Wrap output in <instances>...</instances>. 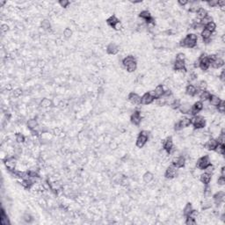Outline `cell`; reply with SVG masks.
<instances>
[{"mask_svg": "<svg viewBox=\"0 0 225 225\" xmlns=\"http://www.w3.org/2000/svg\"><path fill=\"white\" fill-rule=\"evenodd\" d=\"M119 21H120L119 19H118L115 15H112V16H110V17L107 19V20H106L107 24H108L110 27H114L115 26V24H117Z\"/></svg>", "mask_w": 225, "mask_h": 225, "instance_id": "cell-28", "label": "cell"}, {"mask_svg": "<svg viewBox=\"0 0 225 225\" xmlns=\"http://www.w3.org/2000/svg\"><path fill=\"white\" fill-rule=\"evenodd\" d=\"M196 93H197V88H196L193 84H190L187 85V87H186V93H187L189 97H193V96H195Z\"/></svg>", "mask_w": 225, "mask_h": 225, "instance_id": "cell-18", "label": "cell"}, {"mask_svg": "<svg viewBox=\"0 0 225 225\" xmlns=\"http://www.w3.org/2000/svg\"><path fill=\"white\" fill-rule=\"evenodd\" d=\"M193 67H194V68H200V61H199V59H197V60L194 61V62H193Z\"/></svg>", "mask_w": 225, "mask_h": 225, "instance_id": "cell-53", "label": "cell"}, {"mask_svg": "<svg viewBox=\"0 0 225 225\" xmlns=\"http://www.w3.org/2000/svg\"><path fill=\"white\" fill-rule=\"evenodd\" d=\"M153 179H154V175H153V173L150 172V171H146V172L143 174V182L146 183V184L151 183V182L153 181Z\"/></svg>", "mask_w": 225, "mask_h": 225, "instance_id": "cell-24", "label": "cell"}, {"mask_svg": "<svg viewBox=\"0 0 225 225\" xmlns=\"http://www.w3.org/2000/svg\"><path fill=\"white\" fill-rule=\"evenodd\" d=\"M173 69L176 71H180L183 72L187 71L186 69V61H178V60H175L174 63H173Z\"/></svg>", "mask_w": 225, "mask_h": 225, "instance_id": "cell-9", "label": "cell"}, {"mask_svg": "<svg viewBox=\"0 0 225 225\" xmlns=\"http://www.w3.org/2000/svg\"><path fill=\"white\" fill-rule=\"evenodd\" d=\"M217 144H218V143H217L216 138L210 137V138L204 143V148L207 149V150H215V149L216 148Z\"/></svg>", "mask_w": 225, "mask_h": 225, "instance_id": "cell-11", "label": "cell"}, {"mask_svg": "<svg viewBox=\"0 0 225 225\" xmlns=\"http://www.w3.org/2000/svg\"><path fill=\"white\" fill-rule=\"evenodd\" d=\"M139 17H140L142 19H143V20L145 21V23H147V22L152 18L150 12L148 10H143V11H142V12L139 13Z\"/></svg>", "mask_w": 225, "mask_h": 225, "instance_id": "cell-25", "label": "cell"}, {"mask_svg": "<svg viewBox=\"0 0 225 225\" xmlns=\"http://www.w3.org/2000/svg\"><path fill=\"white\" fill-rule=\"evenodd\" d=\"M187 218H186V222H185V223L187 224V225H195L196 224V219H194V218H193V217H191V216H186Z\"/></svg>", "mask_w": 225, "mask_h": 225, "instance_id": "cell-41", "label": "cell"}, {"mask_svg": "<svg viewBox=\"0 0 225 225\" xmlns=\"http://www.w3.org/2000/svg\"><path fill=\"white\" fill-rule=\"evenodd\" d=\"M40 107L42 108H49L53 106V101L50 99H48V98H44L40 100Z\"/></svg>", "mask_w": 225, "mask_h": 225, "instance_id": "cell-22", "label": "cell"}, {"mask_svg": "<svg viewBox=\"0 0 225 225\" xmlns=\"http://www.w3.org/2000/svg\"><path fill=\"white\" fill-rule=\"evenodd\" d=\"M73 34V31L71 28L70 27H66L64 30H63V37L65 39H70Z\"/></svg>", "mask_w": 225, "mask_h": 225, "instance_id": "cell-37", "label": "cell"}, {"mask_svg": "<svg viewBox=\"0 0 225 225\" xmlns=\"http://www.w3.org/2000/svg\"><path fill=\"white\" fill-rule=\"evenodd\" d=\"M0 223H1L2 225H8V224L11 223L10 220H9V217H8V215L5 213L4 209H2L1 215H0Z\"/></svg>", "mask_w": 225, "mask_h": 225, "instance_id": "cell-20", "label": "cell"}, {"mask_svg": "<svg viewBox=\"0 0 225 225\" xmlns=\"http://www.w3.org/2000/svg\"><path fill=\"white\" fill-rule=\"evenodd\" d=\"M191 108H192V105L189 102H183L180 104V106H179L178 110L183 115H187V114L189 115Z\"/></svg>", "mask_w": 225, "mask_h": 225, "instance_id": "cell-12", "label": "cell"}, {"mask_svg": "<svg viewBox=\"0 0 225 225\" xmlns=\"http://www.w3.org/2000/svg\"><path fill=\"white\" fill-rule=\"evenodd\" d=\"M123 28V27H122V24H121V22H118L117 24H115V26L114 27V29L115 30H116V31H121V29Z\"/></svg>", "mask_w": 225, "mask_h": 225, "instance_id": "cell-50", "label": "cell"}, {"mask_svg": "<svg viewBox=\"0 0 225 225\" xmlns=\"http://www.w3.org/2000/svg\"><path fill=\"white\" fill-rule=\"evenodd\" d=\"M128 99L132 105L134 106L141 105V97L136 93H130L128 96Z\"/></svg>", "mask_w": 225, "mask_h": 225, "instance_id": "cell-7", "label": "cell"}, {"mask_svg": "<svg viewBox=\"0 0 225 225\" xmlns=\"http://www.w3.org/2000/svg\"><path fill=\"white\" fill-rule=\"evenodd\" d=\"M137 62L136 57L133 56H126V57L122 60V64H123L124 67H127L128 64H130V63H132V62Z\"/></svg>", "mask_w": 225, "mask_h": 225, "instance_id": "cell-29", "label": "cell"}, {"mask_svg": "<svg viewBox=\"0 0 225 225\" xmlns=\"http://www.w3.org/2000/svg\"><path fill=\"white\" fill-rule=\"evenodd\" d=\"M220 176L225 178V167H224V166H222V168H221V171H220Z\"/></svg>", "mask_w": 225, "mask_h": 225, "instance_id": "cell-52", "label": "cell"}, {"mask_svg": "<svg viewBox=\"0 0 225 225\" xmlns=\"http://www.w3.org/2000/svg\"><path fill=\"white\" fill-rule=\"evenodd\" d=\"M4 164H5L6 169L9 171H12L16 170V168H17V165H18L17 157H15L14 156H8V157H6V158L5 159Z\"/></svg>", "mask_w": 225, "mask_h": 225, "instance_id": "cell-4", "label": "cell"}, {"mask_svg": "<svg viewBox=\"0 0 225 225\" xmlns=\"http://www.w3.org/2000/svg\"><path fill=\"white\" fill-rule=\"evenodd\" d=\"M178 123L182 129H184L186 128H188L191 125V119L188 117H183L178 121Z\"/></svg>", "mask_w": 225, "mask_h": 225, "instance_id": "cell-19", "label": "cell"}, {"mask_svg": "<svg viewBox=\"0 0 225 225\" xmlns=\"http://www.w3.org/2000/svg\"><path fill=\"white\" fill-rule=\"evenodd\" d=\"M209 101L210 106H214V107H216V106L221 103L222 99H220L219 96H216V95H215V94H211V96H210Z\"/></svg>", "mask_w": 225, "mask_h": 225, "instance_id": "cell-21", "label": "cell"}, {"mask_svg": "<svg viewBox=\"0 0 225 225\" xmlns=\"http://www.w3.org/2000/svg\"><path fill=\"white\" fill-rule=\"evenodd\" d=\"M163 147H164V150H165L170 155L171 152L173 150V147H174V143H173L172 138L171 137L166 138V140L163 143Z\"/></svg>", "mask_w": 225, "mask_h": 225, "instance_id": "cell-8", "label": "cell"}, {"mask_svg": "<svg viewBox=\"0 0 225 225\" xmlns=\"http://www.w3.org/2000/svg\"><path fill=\"white\" fill-rule=\"evenodd\" d=\"M216 184H217V186H218V187H223V186L225 185V178H224V177H222V176H220V177L217 178V180H216Z\"/></svg>", "mask_w": 225, "mask_h": 225, "instance_id": "cell-43", "label": "cell"}, {"mask_svg": "<svg viewBox=\"0 0 225 225\" xmlns=\"http://www.w3.org/2000/svg\"><path fill=\"white\" fill-rule=\"evenodd\" d=\"M178 5H180L181 7H184L185 5H188L189 2L187 1V0H179V1H178Z\"/></svg>", "mask_w": 225, "mask_h": 225, "instance_id": "cell-51", "label": "cell"}, {"mask_svg": "<svg viewBox=\"0 0 225 225\" xmlns=\"http://www.w3.org/2000/svg\"><path fill=\"white\" fill-rule=\"evenodd\" d=\"M154 100H155V99H154L149 93H144V94L141 97V104H142V105H150V104H151Z\"/></svg>", "mask_w": 225, "mask_h": 225, "instance_id": "cell-14", "label": "cell"}, {"mask_svg": "<svg viewBox=\"0 0 225 225\" xmlns=\"http://www.w3.org/2000/svg\"><path fill=\"white\" fill-rule=\"evenodd\" d=\"M15 141L18 144H21V143H25L26 142V137L24 136L23 133L19 132L15 134Z\"/></svg>", "mask_w": 225, "mask_h": 225, "instance_id": "cell-26", "label": "cell"}, {"mask_svg": "<svg viewBox=\"0 0 225 225\" xmlns=\"http://www.w3.org/2000/svg\"><path fill=\"white\" fill-rule=\"evenodd\" d=\"M126 68V70L128 71V72H134V71H137V62H132V63H130V64H128L127 67H125Z\"/></svg>", "mask_w": 225, "mask_h": 225, "instance_id": "cell-34", "label": "cell"}, {"mask_svg": "<svg viewBox=\"0 0 225 225\" xmlns=\"http://www.w3.org/2000/svg\"><path fill=\"white\" fill-rule=\"evenodd\" d=\"M190 119H191V125L193 126L194 129L204 128V127L206 125V120L203 116L195 115V116H193Z\"/></svg>", "mask_w": 225, "mask_h": 225, "instance_id": "cell-2", "label": "cell"}, {"mask_svg": "<svg viewBox=\"0 0 225 225\" xmlns=\"http://www.w3.org/2000/svg\"><path fill=\"white\" fill-rule=\"evenodd\" d=\"M9 28H10V27L7 24H2V26H1V32H2V34L7 33L9 31Z\"/></svg>", "mask_w": 225, "mask_h": 225, "instance_id": "cell-47", "label": "cell"}, {"mask_svg": "<svg viewBox=\"0 0 225 225\" xmlns=\"http://www.w3.org/2000/svg\"><path fill=\"white\" fill-rule=\"evenodd\" d=\"M178 174V168L171 164V165L168 166L165 172V176L166 178L168 179H172L173 178H175Z\"/></svg>", "mask_w": 225, "mask_h": 225, "instance_id": "cell-5", "label": "cell"}, {"mask_svg": "<svg viewBox=\"0 0 225 225\" xmlns=\"http://www.w3.org/2000/svg\"><path fill=\"white\" fill-rule=\"evenodd\" d=\"M217 3L218 1H216V0H210V1H208L206 2V4L209 5V7H216L217 6Z\"/></svg>", "mask_w": 225, "mask_h": 225, "instance_id": "cell-44", "label": "cell"}, {"mask_svg": "<svg viewBox=\"0 0 225 225\" xmlns=\"http://www.w3.org/2000/svg\"><path fill=\"white\" fill-rule=\"evenodd\" d=\"M215 152L217 154V155H220V156H222L224 155V152H225V148H224V144H217L216 148L215 149Z\"/></svg>", "mask_w": 225, "mask_h": 225, "instance_id": "cell-33", "label": "cell"}, {"mask_svg": "<svg viewBox=\"0 0 225 225\" xmlns=\"http://www.w3.org/2000/svg\"><path fill=\"white\" fill-rule=\"evenodd\" d=\"M211 207H212V203L208 200H204L203 202H202V204H201V208H202V209H204V210H208V209H211Z\"/></svg>", "mask_w": 225, "mask_h": 225, "instance_id": "cell-39", "label": "cell"}, {"mask_svg": "<svg viewBox=\"0 0 225 225\" xmlns=\"http://www.w3.org/2000/svg\"><path fill=\"white\" fill-rule=\"evenodd\" d=\"M40 26H41V28L43 30H49L51 28V23L50 21L47 19H43L41 22H40Z\"/></svg>", "mask_w": 225, "mask_h": 225, "instance_id": "cell-30", "label": "cell"}, {"mask_svg": "<svg viewBox=\"0 0 225 225\" xmlns=\"http://www.w3.org/2000/svg\"><path fill=\"white\" fill-rule=\"evenodd\" d=\"M200 182L203 184V185H209L211 179H212V176L211 174H209L207 172H204V173H201L199 177Z\"/></svg>", "mask_w": 225, "mask_h": 225, "instance_id": "cell-13", "label": "cell"}, {"mask_svg": "<svg viewBox=\"0 0 225 225\" xmlns=\"http://www.w3.org/2000/svg\"><path fill=\"white\" fill-rule=\"evenodd\" d=\"M106 51H107V53H108L109 55H113V56L116 55V54L119 52V47L117 46L115 43L112 42V43H110L108 46H107Z\"/></svg>", "mask_w": 225, "mask_h": 225, "instance_id": "cell-15", "label": "cell"}, {"mask_svg": "<svg viewBox=\"0 0 225 225\" xmlns=\"http://www.w3.org/2000/svg\"><path fill=\"white\" fill-rule=\"evenodd\" d=\"M23 219H24V221H25L26 222H30L33 220V217H32V215H31L30 214L27 213V214H25V215H23Z\"/></svg>", "mask_w": 225, "mask_h": 225, "instance_id": "cell-46", "label": "cell"}, {"mask_svg": "<svg viewBox=\"0 0 225 225\" xmlns=\"http://www.w3.org/2000/svg\"><path fill=\"white\" fill-rule=\"evenodd\" d=\"M208 15V12L205 8L203 7H200L199 10L196 12V18H198L199 19H204L206 16Z\"/></svg>", "mask_w": 225, "mask_h": 225, "instance_id": "cell-27", "label": "cell"}, {"mask_svg": "<svg viewBox=\"0 0 225 225\" xmlns=\"http://www.w3.org/2000/svg\"><path fill=\"white\" fill-rule=\"evenodd\" d=\"M218 78H219V80H220L222 83H223V82L225 81V71H224V70H222V71H221L220 74L218 75Z\"/></svg>", "mask_w": 225, "mask_h": 225, "instance_id": "cell-48", "label": "cell"}, {"mask_svg": "<svg viewBox=\"0 0 225 225\" xmlns=\"http://www.w3.org/2000/svg\"><path fill=\"white\" fill-rule=\"evenodd\" d=\"M204 27L206 29H208L209 31H210L211 33H214L216 30V24H215V22L211 21V22H209V23H208Z\"/></svg>", "mask_w": 225, "mask_h": 225, "instance_id": "cell-35", "label": "cell"}, {"mask_svg": "<svg viewBox=\"0 0 225 225\" xmlns=\"http://www.w3.org/2000/svg\"><path fill=\"white\" fill-rule=\"evenodd\" d=\"M208 87V82L205 80H200L198 82V88L200 91H205Z\"/></svg>", "mask_w": 225, "mask_h": 225, "instance_id": "cell-38", "label": "cell"}, {"mask_svg": "<svg viewBox=\"0 0 225 225\" xmlns=\"http://www.w3.org/2000/svg\"><path fill=\"white\" fill-rule=\"evenodd\" d=\"M186 55L183 54V53H178L177 56H176V60H178V61H186Z\"/></svg>", "mask_w": 225, "mask_h": 225, "instance_id": "cell-45", "label": "cell"}, {"mask_svg": "<svg viewBox=\"0 0 225 225\" xmlns=\"http://www.w3.org/2000/svg\"><path fill=\"white\" fill-rule=\"evenodd\" d=\"M197 40L198 37L195 34H189L179 41V46L183 48L193 49L197 45Z\"/></svg>", "mask_w": 225, "mask_h": 225, "instance_id": "cell-1", "label": "cell"}, {"mask_svg": "<svg viewBox=\"0 0 225 225\" xmlns=\"http://www.w3.org/2000/svg\"><path fill=\"white\" fill-rule=\"evenodd\" d=\"M224 65V61L223 59H221V58H215V60H214L211 64H210V67H212L213 69H215V70H218L220 68H222Z\"/></svg>", "mask_w": 225, "mask_h": 225, "instance_id": "cell-17", "label": "cell"}, {"mask_svg": "<svg viewBox=\"0 0 225 225\" xmlns=\"http://www.w3.org/2000/svg\"><path fill=\"white\" fill-rule=\"evenodd\" d=\"M216 109H217V111L220 113L221 115H223V114H224V112H225V104H224V101H223V100H222L221 103L216 106Z\"/></svg>", "mask_w": 225, "mask_h": 225, "instance_id": "cell-40", "label": "cell"}, {"mask_svg": "<svg viewBox=\"0 0 225 225\" xmlns=\"http://www.w3.org/2000/svg\"><path fill=\"white\" fill-rule=\"evenodd\" d=\"M193 205L191 203L186 204V206L183 209V215L185 216H188L191 214V212L193 211Z\"/></svg>", "mask_w": 225, "mask_h": 225, "instance_id": "cell-32", "label": "cell"}, {"mask_svg": "<svg viewBox=\"0 0 225 225\" xmlns=\"http://www.w3.org/2000/svg\"><path fill=\"white\" fill-rule=\"evenodd\" d=\"M60 7H62V8H67L69 5H70V1H68V0H61V1L58 2Z\"/></svg>", "mask_w": 225, "mask_h": 225, "instance_id": "cell-42", "label": "cell"}, {"mask_svg": "<svg viewBox=\"0 0 225 225\" xmlns=\"http://www.w3.org/2000/svg\"><path fill=\"white\" fill-rule=\"evenodd\" d=\"M22 94H23V91H22L21 88H16V89H14L13 91L12 92V97L15 98V99L19 98Z\"/></svg>", "mask_w": 225, "mask_h": 225, "instance_id": "cell-36", "label": "cell"}, {"mask_svg": "<svg viewBox=\"0 0 225 225\" xmlns=\"http://www.w3.org/2000/svg\"><path fill=\"white\" fill-rule=\"evenodd\" d=\"M210 165H211V160L209 158V156L208 155H205V156H202L201 157H200V158L197 160L195 166L200 170H205Z\"/></svg>", "mask_w": 225, "mask_h": 225, "instance_id": "cell-3", "label": "cell"}, {"mask_svg": "<svg viewBox=\"0 0 225 225\" xmlns=\"http://www.w3.org/2000/svg\"><path fill=\"white\" fill-rule=\"evenodd\" d=\"M165 87L163 86V84H158V85H156V88L154 89V92H155V93H156V99H158V98H160V97H162L163 96V94H164V93H165Z\"/></svg>", "mask_w": 225, "mask_h": 225, "instance_id": "cell-23", "label": "cell"}, {"mask_svg": "<svg viewBox=\"0 0 225 225\" xmlns=\"http://www.w3.org/2000/svg\"><path fill=\"white\" fill-rule=\"evenodd\" d=\"M62 128L56 127V128H53V134H55V136H60V134H62Z\"/></svg>", "mask_w": 225, "mask_h": 225, "instance_id": "cell-49", "label": "cell"}, {"mask_svg": "<svg viewBox=\"0 0 225 225\" xmlns=\"http://www.w3.org/2000/svg\"><path fill=\"white\" fill-rule=\"evenodd\" d=\"M27 126L28 129H30V130H38L39 122L35 118H32L27 121Z\"/></svg>", "mask_w": 225, "mask_h": 225, "instance_id": "cell-16", "label": "cell"}, {"mask_svg": "<svg viewBox=\"0 0 225 225\" xmlns=\"http://www.w3.org/2000/svg\"><path fill=\"white\" fill-rule=\"evenodd\" d=\"M130 121L134 125V126H138L142 123V115H141V112L139 111H136L134 112L133 114L130 116Z\"/></svg>", "mask_w": 225, "mask_h": 225, "instance_id": "cell-6", "label": "cell"}, {"mask_svg": "<svg viewBox=\"0 0 225 225\" xmlns=\"http://www.w3.org/2000/svg\"><path fill=\"white\" fill-rule=\"evenodd\" d=\"M148 140H149V137H146V136H144V134H139V136L137 137V141H136V145H137V147H138V148H140V149L143 148V147H144V145L147 143Z\"/></svg>", "mask_w": 225, "mask_h": 225, "instance_id": "cell-10", "label": "cell"}, {"mask_svg": "<svg viewBox=\"0 0 225 225\" xmlns=\"http://www.w3.org/2000/svg\"><path fill=\"white\" fill-rule=\"evenodd\" d=\"M174 85V82L171 78H166L164 81H163V86L167 89H171V87H172Z\"/></svg>", "mask_w": 225, "mask_h": 225, "instance_id": "cell-31", "label": "cell"}]
</instances>
